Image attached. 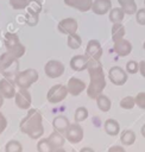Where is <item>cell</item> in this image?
Here are the masks:
<instances>
[{"label": "cell", "instance_id": "cell-1", "mask_svg": "<svg viewBox=\"0 0 145 152\" xmlns=\"http://www.w3.org/2000/svg\"><path fill=\"white\" fill-rule=\"evenodd\" d=\"M87 69L90 75V84L88 87V96L96 99L105 88V76L102 71V65L99 59L88 58Z\"/></svg>", "mask_w": 145, "mask_h": 152}, {"label": "cell", "instance_id": "cell-2", "mask_svg": "<svg viewBox=\"0 0 145 152\" xmlns=\"http://www.w3.org/2000/svg\"><path fill=\"white\" fill-rule=\"evenodd\" d=\"M20 131L32 139H38L43 134L44 127L42 125V114L38 109L29 110L27 115L20 121Z\"/></svg>", "mask_w": 145, "mask_h": 152}, {"label": "cell", "instance_id": "cell-3", "mask_svg": "<svg viewBox=\"0 0 145 152\" xmlns=\"http://www.w3.org/2000/svg\"><path fill=\"white\" fill-rule=\"evenodd\" d=\"M0 65H1V72L7 78H11L12 76H15L18 74V69H19L18 58L14 57L8 51L0 56Z\"/></svg>", "mask_w": 145, "mask_h": 152}, {"label": "cell", "instance_id": "cell-4", "mask_svg": "<svg viewBox=\"0 0 145 152\" xmlns=\"http://www.w3.org/2000/svg\"><path fill=\"white\" fill-rule=\"evenodd\" d=\"M38 80V72L34 69H26L21 72H18L15 75V86H18L20 89H27Z\"/></svg>", "mask_w": 145, "mask_h": 152}, {"label": "cell", "instance_id": "cell-5", "mask_svg": "<svg viewBox=\"0 0 145 152\" xmlns=\"http://www.w3.org/2000/svg\"><path fill=\"white\" fill-rule=\"evenodd\" d=\"M67 94H68L67 87H64L62 84H55L53 87H51L49 89L46 97H48V101L49 102H51V103H58V102H61L62 100L65 99Z\"/></svg>", "mask_w": 145, "mask_h": 152}, {"label": "cell", "instance_id": "cell-6", "mask_svg": "<svg viewBox=\"0 0 145 152\" xmlns=\"http://www.w3.org/2000/svg\"><path fill=\"white\" fill-rule=\"evenodd\" d=\"M64 135H65L67 140H69L72 144H76V142L82 140V138H83V129H82V127L78 124H72V125L68 126V128L64 132Z\"/></svg>", "mask_w": 145, "mask_h": 152}, {"label": "cell", "instance_id": "cell-7", "mask_svg": "<svg viewBox=\"0 0 145 152\" xmlns=\"http://www.w3.org/2000/svg\"><path fill=\"white\" fill-rule=\"evenodd\" d=\"M44 70L46 76H49L50 78H56L64 72V65L59 61H49L45 64Z\"/></svg>", "mask_w": 145, "mask_h": 152}, {"label": "cell", "instance_id": "cell-8", "mask_svg": "<svg viewBox=\"0 0 145 152\" xmlns=\"http://www.w3.org/2000/svg\"><path fill=\"white\" fill-rule=\"evenodd\" d=\"M77 21L72 18H65V19H62L59 23H58V31L63 34H71V33H76L77 31Z\"/></svg>", "mask_w": 145, "mask_h": 152}, {"label": "cell", "instance_id": "cell-9", "mask_svg": "<svg viewBox=\"0 0 145 152\" xmlns=\"http://www.w3.org/2000/svg\"><path fill=\"white\" fill-rule=\"evenodd\" d=\"M108 77L113 84L116 86H122L127 81V75L126 72L120 68V66H113L108 71Z\"/></svg>", "mask_w": 145, "mask_h": 152}, {"label": "cell", "instance_id": "cell-10", "mask_svg": "<svg viewBox=\"0 0 145 152\" xmlns=\"http://www.w3.org/2000/svg\"><path fill=\"white\" fill-rule=\"evenodd\" d=\"M0 94L6 99H12L15 96V82L7 77L2 78L0 81Z\"/></svg>", "mask_w": 145, "mask_h": 152}, {"label": "cell", "instance_id": "cell-11", "mask_svg": "<svg viewBox=\"0 0 145 152\" xmlns=\"http://www.w3.org/2000/svg\"><path fill=\"white\" fill-rule=\"evenodd\" d=\"M31 95L27 91V89H20L15 93V104L20 109H27L31 106Z\"/></svg>", "mask_w": 145, "mask_h": 152}, {"label": "cell", "instance_id": "cell-12", "mask_svg": "<svg viewBox=\"0 0 145 152\" xmlns=\"http://www.w3.org/2000/svg\"><path fill=\"white\" fill-rule=\"evenodd\" d=\"M102 55V48L100 43L95 39H92L88 42L87 48H86V56L88 58H94V59H100Z\"/></svg>", "mask_w": 145, "mask_h": 152}, {"label": "cell", "instance_id": "cell-13", "mask_svg": "<svg viewBox=\"0 0 145 152\" xmlns=\"http://www.w3.org/2000/svg\"><path fill=\"white\" fill-rule=\"evenodd\" d=\"M132 50V45L128 40L121 38L114 42V51L116 52V55L119 56H127Z\"/></svg>", "mask_w": 145, "mask_h": 152}, {"label": "cell", "instance_id": "cell-14", "mask_svg": "<svg viewBox=\"0 0 145 152\" xmlns=\"http://www.w3.org/2000/svg\"><path fill=\"white\" fill-rule=\"evenodd\" d=\"M84 88H86L84 82L81 81V80H78V78H76V77H71V78L69 80V82H68V87H67L68 93L71 94L72 96L78 95Z\"/></svg>", "mask_w": 145, "mask_h": 152}, {"label": "cell", "instance_id": "cell-15", "mask_svg": "<svg viewBox=\"0 0 145 152\" xmlns=\"http://www.w3.org/2000/svg\"><path fill=\"white\" fill-rule=\"evenodd\" d=\"M112 7V2L111 0H95L92 5V10L95 14L102 15L106 14Z\"/></svg>", "mask_w": 145, "mask_h": 152}, {"label": "cell", "instance_id": "cell-16", "mask_svg": "<svg viewBox=\"0 0 145 152\" xmlns=\"http://www.w3.org/2000/svg\"><path fill=\"white\" fill-rule=\"evenodd\" d=\"M65 5L74 7L81 12H87L88 10L92 8L93 0H64Z\"/></svg>", "mask_w": 145, "mask_h": 152}, {"label": "cell", "instance_id": "cell-17", "mask_svg": "<svg viewBox=\"0 0 145 152\" xmlns=\"http://www.w3.org/2000/svg\"><path fill=\"white\" fill-rule=\"evenodd\" d=\"M87 63H88V57L82 56V55H76L71 58L70 61V66L75 71H82L87 69Z\"/></svg>", "mask_w": 145, "mask_h": 152}, {"label": "cell", "instance_id": "cell-18", "mask_svg": "<svg viewBox=\"0 0 145 152\" xmlns=\"http://www.w3.org/2000/svg\"><path fill=\"white\" fill-rule=\"evenodd\" d=\"M52 126L55 128V131L59 132V133H64L65 129L68 128L69 126V120L63 116V115H59V116H56L52 121Z\"/></svg>", "mask_w": 145, "mask_h": 152}, {"label": "cell", "instance_id": "cell-19", "mask_svg": "<svg viewBox=\"0 0 145 152\" xmlns=\"http://www.w3.org/2000/svg\"><path fill=\"white\" fill-rule=\"evenodd\" d=\"M105 131L109 135H116L119 133V131H120V125H119V122L116 120L108 119L105 122Z\"/></svg>", "mask_w": 145, "mask_h": 152}, {"label": "cell", "instance_id": "cell-20", "mask_svg": "<svg viewBox=\"0 0 145 152\" xmlns=\"http://www.w3.org/2000/svg\"><path fill=\"white\" fill-rule=\"evenodd\" d=\"M119 1V5L121 6V8L124 10L125 14H134L135 11H137V5H135V1L134 0H118Z\"/></svg>", "mask_w": 145, "mask_h": 152}, {"label": "cell", "instance_id": "cell-21", "mask_svg": "<svg viewBox=\"0 0 145 152\" xmlns=\"http://www.w3.org/2000/svg\"><path fill=\"white\" fill-rule=\"evenodd\" d=\"M48 140H49V142L51 144V146H52L53 148L62 147L63 144H64V137H63L59 132H57V131H55L53 133H51V134L49 135Z\"/></svg>", "mask_w": 145, "mask_h": 152}, {"label": "cell", "instance_id": "cell-22", "mask_svg": "<svg viewBox=\"0 0 145 152\" xmlns=\"http://www.w3.org/2000/svg\"><path fill=\"white\" fill-rule=\"evenodd\" d=\"M4 43H5V46H6L7 50H11V49L15 48L18 44H20L18 36H17L15 33H11V32H8V33L5 34Z\"/></svg>", "mask_w": 145, "mask_h": 152}, {"label": "cell", "instance_id": "cell-23", "mask_svg": "<svg viewBox=\"0 0 145 152\" xmlns=\"http://www.w3.org/2000/svg\"><path fill=\"white\" fill-rule=\"evenodd\" d=\"M125 17V12L121 7H115V8H112L111 12H109V20L115 24V23H121L122 19Z\"/></svg>", "mask_w": 145, "mask_h": 152}, {"label": "cell", "instance_id": "cell-24", "mask_svg": "<svg viewBox=\"0 0 145 152\" xmlns=\"http://www.w3.org/2000/svg\"><path fill=\"white\" fill-rule=\"evenodd\" d=\"M124 34H125V27H124V25L120 24V23L113 24V27H112V39H113V42L124 38Z\"/></svg>", "mask_w": 145, "mask_h": 152}, {"label": "cell", "instance_id": "cell-25", "mask_svg": "<svg viewBox=\"0 0 145 152\" xmlns=\"http://www.w3.org/2000/svg\"><path fill=\"white\" fill-rule=\"evenodd\" d=\"M96 104H97L99 109L102 112H108L111 109V100L102 94H100L96 97Z\"/></svg>", "mask_w": 145, "mask_h": 152}, {"label": "cell", "instance_id": "cell-26", "mask_svg": "<svg viewBox=\"0 0 145 152\" xmlns=\"http://www.w3.org/2000/svg\"><path fill=\"white\" fill-rule=\"evenodd\" d=\"M120 140H121V142L124 145H127V146L132 145L134 142V140H135V134L130 129H125L120 135Z\"/></svg>", "mask_w": 145, "mask_h": 152}, {"label": "cell", "instance_id": "cell-27", "mask_svg": "<svg viewBox=\"0 0 145 152\" xmlns=\"http://www.w3.org/2000/svg\"><path fill=\"white\" fill-rule=\"evenodd\" d=\"M82 44V39L77 33H71L68 36V46L70 49H78Z\"/></svg>", "mask_w": 145, "mask_h": 152}, {"label": "cell", "instance_id": "cell-28", "mask_svg": "<svg viewBox=\"0 0 145 152\" xmlns=\"http://www.w3.org/2000/svg\"><path fill=\"white\" fill-rule=\"evenodd\" d=\"M5 151L6 152H23V146L20 145L19 141L17 140H11L6 144V147H5Z\"/></svg>", "mask_w": 145, "mask_h": 152}, {"label": "cell", "instance_id": "cell-29", "mask_svg": "<svg viewBox=\"0 0 145 152\" xmlns=\"http://www.w3.org/2000/svg\"><path fill=\"white\" fill-rule=\"evenodd\" d=\"M27 8V12H31V13H38L40 12L42 10V4H40V0H29V4L26 6Z\"/></svg>", "mask_w": 145, "mask_h": 152}, {"label": "cell", "instance_id": "cell-30", "mask_svg": "<svg viewBox=\"0 0 145 152\" xmlns=\"http://www.w3.org/2000/svg\"><path fill=\"white\" fill-rule=\"evenodd\" d=\"M52 146L49 142L48 139H40L37 144V150L38 152H52Z\"/></svg>", "mask_w": 145, "mask_h": 152}, {"label": "cell", "instance_id": "cell-31", "mask_svg": "<svg viewBox=\"0 0 145 152\" xmlns=\"http://www.w3.org/2000/svg\"><path fill=\"white\" fill-rule=\"evenodd\" d=\"M87 116H88V110H87L84 107H78V108L75 110L74 118H75V121H76V122H81V121L86 120Z\"/></svg>", "mask_w": 145, "mask_h": 152}, {"label": "cell", "instance_id": "cell-32", "mask_svg": "<svg viewBox=\"0 0 145 152\" xmlns=\"http://www.w3.org/2000/svg\"><path fill=\"white\" fill-rule=\"evenodd\" d=\"M38 19H39V15L38 13H31V12H27L25 14V21L27 25L30 26H34L38 24Z\"/></svg>", "mask_w": 145, "mask_h": 152}, {"label": "cell", "instance_id": "cell-33", "mask_svg": "<svg viewBox=\"0 0 145 152\" xmlns=\"http://www.w3.org/2000/svg\"><path fill=\"white\" fill-rule=\"evenodd\" d=\"M134 104H135V100H134V97H132V96H126V97H124V99L120 101V106H121L124 109H131V108H133Z\"/></svg>", "mask_w": 145, "mask_h": 152}, {"label": "cell", "instance_id": "cell-34", "mask_svg": "<svg viewBox=\"0 0 145 152\" xmlns=\"http://www.w3.org/2000/svg\"><path fill=\"white\" fill-rule=\"evenodd\" d=\"M29 0H10V5L13 10H24L26 8Z\"/></svg>", "mask_w": 145, "mask_h": 152}, {"label": "cell", "instance_id": "cell-35", "mask_svg": "<svg viewBox=\"0 0 145 152\" xmlns=\"http://www.w3.org/2000/svg\"><path fill=\"white\" fill-rule=\"evenodd\" d=\"M126 70H127L130 74H135V72L139 70V64H138L135 61H130V62H127V64H126Z\"/></svg>", "mask_w": 145, "mask_h": 152}, {"label": "cell", "instance_id": "cell-36", "mask_svg": "<svg viewBox=\"0 0 145 152\" xmlns=\"http://www.w3.org/2000/svg\"><path fill=\"white\" fill-rule=\"evenodd\" d=\"M135 104L143 109H145V93H139L135 96Z\"/></svg>", "mask_w": 145, "mask_h": 152}, {"label": "cell", "instance_id": "cell-37", "mask_svg": "<svg viewBox=\"0 0 145 152\" xmlns=\"http://www.w3.org/2000/svg\"><path fill=\"white\" fill-rule=\"evenodd\" d=\"M135 18H137L138 24H140V25H145V8L138 10L137 13H135Z\"/></svg>", "mask_w": 145, "mask_h": 152}, {"label": "cell", "instance_id": "cell-38", "mask_svg": "<svg viewBox=\"0 0 145 152\" xmlns=\"http://www.w3.org/2000/svg\"><path fill=\"white\" fill-rule=\"evenodd\" d=\"M6 126H7V120H6V118L2 115V113L0 112V134L4 132V129L6 128Z\"/></svg>", "mask_w": 145, "mask_h": 152}, {"label": "cell", "instance_id": "cell-39", "mask_svg": "<svg viewBox=\"0 0 145 152\" xmlns=\"http://www.w3.org/2000/svg\"><path fill=\"white\" fill-rule=\"evenodd\" d=\"M108 152H125V150L121 147V146H112Z\"/></svg>", "mask_w": 145, "mask_h": 152}, {"label": "cell", "instance_id": "cell-40", "mask_svg": "<svg viewBox=\"0 0 145 152\" xmlns=\"http://www.w3.org/2000/svg\"><path fill=\"white\" fill-rule=\"evenodd\" d=\"M139 70H140L141 75L145 77V61H141V62L139 63Z\"/></svg>", "mask_w": 145, "mask_h": 152}, {"label": "cell", "instance_id": "cell-41", "mask_svg": "<svg viewBox=\"0 0 145 152\" xmlns=\"http://www.w3.org/2000/svg\"><path fill=\"white\" fill-rule=\"evenodd\" d=\"M80 152H94V151H93L92 148H88V147H83V148H82Z\"/></svg>", "mask_w": 145, "mask_h": 152}, {"label": "cell", "instance_id": "cell-42", "mask_svg": "<svg viewBox=\"0 0 145 152\" xmlns=\"http://www.w3.org/2000/svg\"><path fill=\"white\" fill-rule=\"evenodd\" d=\"M52 152H65V151L63 148H61V147H57V148H53Z\"/></svg>", "mask_w": 145, "mask_h": 152}, {"label": "cell", "instance_id": "cell-43", "mask_svg": "<svg viewBox=\"0 0 145 152\" xmlns=\"http://www.w3.org/2000/svg\"><path fill=\"white\" fill-rule=\"evenodd\" d=\"M141 134H143V137L145 138V125L141 127Z\"/></svg>", "mask_w": 145, "mask_h": 152}, {"label": "cell", "instance_id": "cell-44", "mask_svg": "<svg viewBox=\"0 0 145 152\" xmlns=\"http://www.w3.org/2000/svg\"><path fill=\"white\" fill-rule=\"evenodd\" d=\"M2 103H4V97H2V95L0 94V107L2 106Z\"/></svg>", "mask_w": 145, "mask_h": 152}, {"label": "cell", "instance_id": "cell-45", "mask_svg": "<svg viewBox=\"0 0 145 152\" xmlns=\"http://www.w3.org/2000/svg\"><path fill=\"white\" fill-rule=\"evenodd\" d=\"M0 74H1V65H0Z\"/></svg>", "mask_w": 145, "mask_h": 152}, {"label": "cell", "instance_id": "cell-46", "mask_svg": "<svg viewBox=\"0 0 145 152\" xmlns=\"http://www.w3.org/2000/svg\"><path fill=\"white\" fill-rule=\"evenodd\" d=\"M143 46H144V49H145V42H144V45H143Z\"/></svg>", "mask_w": 145, "mask_h": 152}, {"label": "cell", "instance_id": "cell-47", "mask_svg": "<svg viewBox=\"0 0 145 152\" xmlns=\"http://www.w3.org/2000/svg\"><path fill=\"white\" fill-rule=\"evenodd\" d=\"M144 4H145V0H144Z\"/></svg>", "mask_w": 145, "mask_h": 152}]
</instances>
